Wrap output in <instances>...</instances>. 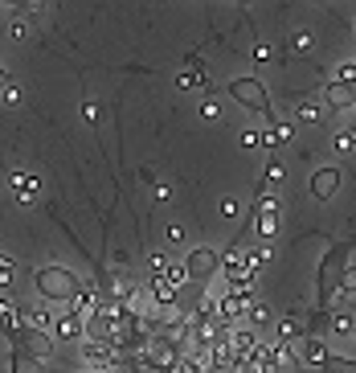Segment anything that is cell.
<instances>
[{
  "mask_svg": "<svg viewBox=\"0 0 356 373\" xmlns=\"http://www.w3.org/2000/svg\"><path fill=\"white\" fill-rule=\"evenodd\" d=\"M25 324L33 328V332H41V336H53V324H58V316H53L49 308H29V312H25Z\"/></svg>",
  "mask_w": 356,
  "mask_h": 373,
  "instance_id": "cell-12",
  "label": "cell"
},
{
  "mask_svg": "<svg viewBox=\"0 0 356 373\" xmlns=\"http://www.w3.org/2000/svg\"><path fill=\"white\" fill-rule=\"evenodd\" d=\"M82 336H86V320L82 316H74V312L58 316V324H53V341L58 345H70V341H82Z\"/></svg>",
  "mask_w": 356,
  "mask_h": 373,
  "instance_id": "cell-8",
  "label": "cell"
},
{
  "mask_svg": "<svg viewBox=\"0 0 356 373\" xmlns=\"http://www.w3.org/2000/svg\"><path fill=\"white\" fill-rule=\"evenodd\" d=\"M0 99H4L8 107H13V103H21V87H17V82H8V87H4V94H0Z\"/></svg>",
  "mask_w": 356,
  "mask_h": 373,
  "instance_id": "cell-26",
  "label": "cell"
},
{
  "mask_svg": "<svg viewBox=\"0 0 356 373\" xmlns=\"http://www.w3.org/2000/svg\"><path fill=\"white\" fill-rule=\"evenodd\" d=\"M8 185H13V197H21V201H33V197L41 193V181H37V177H29V172H13V177H8Z\"/></svg>",
  "mask_w": 356,
  "mask_h": 373,
  "instance_id": "cell-13",
  "label": "cell"
},
{
  "mask_svg": "<svg viewBox=\"0 0 356 373\" xmlns=\"http://www.w3.org/2000/svg\"><path fill=\"white\" fill-rule=\"evenodd\" d=\"M82 119H86L91 127H98V123H103V107H98V103H86V107H82Z\"/></svg>",
  "mask_w": 356,
  "mask_h": 373,
  "instance_id": "cell-23",
  "label": "cell"
},
{
  "mask_svg": "<svg viewBox=\"0 0 356 373\" xmlns=\"http://www.w3.org/2000/svg\"><path fill=\"white\" fill-rule=\"evenodd\" d=\"M328 324H332V332H352L356 320H352V316H344V312H336V316L328 320Z\"/></svg>",
  "mask_w": 356,
  "mask_h": 373,
  "instance_id": "cell-21",
  "label": "cell"
},
{
  "mask_svg": "<svg viewBox=\"0 0 356 373\" xmlns=\"http://www.w3.org/2000/svg\"><path fill=\"white\" fill-rule=\"evenodd\" d=\"M352 144H356L352 132H336V136H332V148H336V152H352Z\"/></svg>",
  "mask_w": 356,
  "mask_h": 373,
  "instance_id": "cell-18",
  "label": "cell"
},
{
  "mask_svg": "<svg viewBox=\"0 0 356 373\" xmlns=\"http://www.w3.org/2000/svg\"><path fill=\"white\" fill-rule=\"evenodd\" d=\"M33 287H37V296L46 303H74L82 283L66 267H41V271H33Z\"/></svg>",
  "mask_w": 356,
  "mask_h": 373,
  "instance_id": "cell-2",
  "label": "cell"
},
{
  "mask_svg": "<svg viewBox=\"0 0 356 373\" xmlns=\"http://www.w3.org/2000/svg\"><path fill=\"white\" fill-rule=\"evenodd\" d=\"M250 320H254V324H266V320H270V312H266L262 303H254V308H250Z\"/></svg>",
  "mask_w": 356,
  "mask_h": 373,
  "instance_id": "cell-27",
  "label": "cell"
},
{
  "mask_svg": "<svg viewBox=\"0 0 356 373\" xmlns=\"http://www.w3.org/2000/svg\"><path fill=\"white\" fill-rule=\"evenodd\" d=\"M344 296H356V267H348V271H344V283H340V300H344Z\"/></svg>",
  "mask_w": 356,
  "mask_h": 373,
  "instance_id": "cell-22",
  "label": "cell"
},
{
  "mask_svg": "<svg viewBox=\"0 0 356 373\" xmlns=\"http://www.w3.org/2000/svg\"><path fill=\"white\" fill-rule=\"evenodd\" d=\"M352 99H356V87H352Z\"/></svg>",
  "mask_w": 356,
  "mask_h": 373,
  "instance_id": "cell-32",
  "label": "cell"
},
{
  "mask_svg": "<svg viewBox=\"0 0 356 373\" xmlns=\"http://www.w3.org/2000/svg\"><path fill=\"white\" fill-rule=\"evenodd\" d=\"M168 242L180 246V242H185V230H180V226H168Z\"/></svg>",
  "mask_w": 356,
  "mask_h": 373,
  "instance_id": "cell-28",
  "label": "cell"
},
{
  "mask_svg": "<svg viewBox=\"0 0 356 373\" xmlns=\"http://www.w3.org/2000/svg\"><path fill=\"white\" fill-rule=\"evenodd\" d=\"M319 373H356V361H352V357H336V353H332V357L324 361V369H319Z\"/></svg>",
  "mask_w": 356,
  "mask_h": 373,
  "instance_id": "cell-16",
  "label": "cell"
},
{
  "mask_svg": "<svg viewBox=\"0 0 356 373\" xmlns=\"http://www.w3.org/2000/svg\"><path fill=\"white\" fill-rule=\"evenodd\" d=\"M336 193H340V168H319L311 177V197L315 201H332Z\"/></svg>",
  "mask_w": 356,
  "mask_h": 373,
  "instance_id": "cell-7",
  "label": "cell"
},
{
  "mask_svg": "<svg viewBox=\"0 0 356 373\" xmlns=\"http://www.w3.org/2000/svg\"><path fill=\"white\" fill-rule=\"evenodd\" d=\"M13 271H17V267H13V258L0 255V291H8V287H13Z\"/></svg>",
  "mask_w": 356,
  "mask_h": 373,
  "instance_id": "cell-17",
  "label": "cell"
},
{
  "mask_svg": "<svg viewBox=\"0 0 356 373\" xmlns=\"http://www.w3.org/2000/svg\"><path fill=\"white\" fill-rule=\"evenodd\" d=\"M230 349H234L237 357H250V353L258 349V332H254V328H237V332H230Z\"/></svg>",
  "mask_w": 356,
  "mask_h": 373,
  "instance_id": "cell-14",
  "label": "cell"
},
{
  "mask_svg": "<svg viewBox=\"0 0 356 373\" xmlns=\"http://www.w3.org/2000/svg\"><path fill=\"white\" fill-rule=\"evenodd\" d=\"M324 99H328V107H332V111H348V107H356L352 87H340V82H328Z\"/></svg>",
  "mask_w": 356,
  "mask_h": 373,
  "instance_id": "cell-15",
  "label": "cell"
},
{
  "mask_svg": "<svg viewBox=\"0 0 356 373\" xmlns=\"http://www.w3.org/2000/svg\"><path fill=\"white\" fill-rule=\"evenodd\" d=\"M221 217H230V222L242 217V201H237V197H225V201H221Z\"/></svg>",
  "mask_w": 356,
  "mask_h": 373,
  "instance_id": "cell-20",
  "label": "cell"
},
{
  "mask_svg": "<svg viewBox=\"0 0 356 373\" xmlns=\"http://www.w3.org/2000/svg\"><path fill=\"white\" fill-rule=\"evenodd\" d=\"M82 357H86V365H91V369H103V373H107V369H115V365H123V361H127V357H123L119 349L103 345V341H86Z\"/></svg>",
  "mask_w": 356,
  "mask_h": 373,
  "instance_id": "cell-5",
  "label": "cell"
},
{
  "mask_svg": "<svg viewBox=\"0 0 356 373\" xmlns=\"http://www.w3.org/2000/svg\"><path fill=\"white\" fill-rule=\"evenodd\" d=\"M4 87H8V74H4V66H0V94H4Z\"/></svg>",
  "mask_w": 356,
  "mask_h": 373,
  "instance_id": "cell-30",
  "label": "cell"
},
{
  "mask_svg": "<svg viewBox=\"0 0 356 373\" xmlns=\"http://www.w3.org/2000/svg\"><path fill=\"white\" fill-rule=\"evenodd\" d=\"M295 49H311V33H295V42H291Z\"/></svg>",
  "mask_w": 356,
  "mask_h": 373,
  "instance_id": "cell-29",
  "label": "cell"
},
{
  "mask_svg": "<svg viewBox=\"0 0 356 373\" xmlns=\"http://www.w3.org/2000/svg\"><path fill=\"white\" fill-rule=\"evenodd\" d=\"M8 373H46V361H41V357H33L29 349H13Z\"/></svg>",
  "mask_w": 356,
  "mask_h": 373,
  "instance_id": "cell-11",
  "label": "cell"
},
{
  "mask_svg": "<svg viewBox=\"0 0 356 373\" xmlns=\"http://www.w3.org/2000/svg\"><path fill=\"white\" fill-rule=\"evenodd\" d=\"M352 336H356V324H352Z\"/></svg>",
  "mask_w": 356,
  "mask_h": 373,
  "instance_id": "cell-31",
  "label": "cell"
},
{
  "mask_svg": "<svg viewBox=\"0 0 356 373\" xmlns=\"http://www.w3.org/2000/svg\"><path fill=\"white\" fill-rule=\"evenodd\" d=\"M237 140H242V148H262V136L254 132V127H246V132H242Z\"/></svg>",
  "mask_w": 356,
  "mask_h": 373,
  "instance_id": "cell-25",
  "label": "cell"
},
{
  "mask_svg": "<svg viewBox=\"0 0 356 373\" xmlns=\"http://www.w3.org/2000/svg\"><path fill=\"white\" fill-rule=\"evenodd\" d=\"M185 271H189V283H213L221 275V251L192 246L189 255H185Z\"/></svg>",
  "mask_w": 356,
  "mask_h": 373,
  "instance_id": "cell-4",
  "label": "cell"
},
{
  "mask_svg": "<svg viewBox=\"0 0 356 373\" xmlns=\"http://www.w3.org/2000/svg\"><path fill=\"white\" fill-rule=\"evenodd\" d=\"M348 255H352V246L336 242V246H328V255L319 258V275H315V308H319V316L340 296V283H344V271H348Z\"/></svg>",
  "mask_w": 356,
  "mask_h": 373,
  "instance_id": "cell-1",
  "label": "cell"
},
{
  "mask_svg": "<svg viewBox=\"0 0 356 373\" xmlns=\"http://www.w3.org/2000/svg\"><path fill=\"white\" fill-rule=\"evenodd\" d=\"M230 99H234L237 107H246V111L262 115L266 127L279 123V119H275V103H270V94H266V82H262V78H234V82H230Z\"/></svg>",
  "mask_w": 356,
  "mask_h": 373,
  "instance_id": "cell-3",
  "label": "cell"
},
{
  "mask_svg": "<svg viewBox=\"0 0 356 373\" xmlns=\"http://www.w3.org/2000/svg\"><path fill=\"white\" fill-rule=\"evenodd\" d=\"M98 303H103V296H98L91 283H82V287H78V296H74V303H70V312H74V316H82V320H91V316L98 312Z\"/></svg>",
  "mask_w": 356,
  "mask_h": 373,
  "instance_id": "cell-10",
  "label": "cell"
},
{
  "mask_svg": "<svg viewBox=\"0 0 356 373\" xmlns=\"http://www.w3.org/2000/svg\"><path fill=\"white\" fill-rule=\"evenodd\" d=\"M299 119L303 123H319V103H299Z\"/></svg>",
  "mask_w": 356,
  "mask_h": 373,
  "instance_id": "cell-19",
  "label": "cell"
},
{
  "mask_svg": "<svg viewBox=\"0 0 356 373\" xmlns=\"http://www.w3.org/2000/svg\"><path fill=\"white\" fill-rule=\"evenodd\" d=\"M250 300H254V291H234V287H230V291L217 300V320H221V324H234L237 316L250 308Z\"/></svg>",
  "mask_w": 356,
  "mask_h": 373,
  "instance_id": "cell-6",
  "label": "cell"
},
{
  "mask_svg": "<svg viewBox=\"0 0 356 373\" xmlns=\"http://www.w3.org/2000/svg\"><path fill=\"white\" fill-rule=\"evenodd\" d=\"M0 332H4V336H13V341L25 332V312L13 300H0Z\"/></svg>",
  "mask_w": 356,
  "mask_h": 373,
  "instance_id": "cell-9",
  "label": "cell"
},
{
  "mask_svg": "<svg viewBox=\"0 0 356 373\" xmlns=\"http://www.w3.org/2000/svg\"><path fill=\"white\" fill-rule=\"evenodd\" d=\"M201 119H209V123H217V119H221V107H217L213 99H205V103H201Z\"/></svg>",
  "mask_w": 356,
  "mask_h": 373,
  "instance_id": "cell-24",
  "label": "cell"
}]
</instances>
